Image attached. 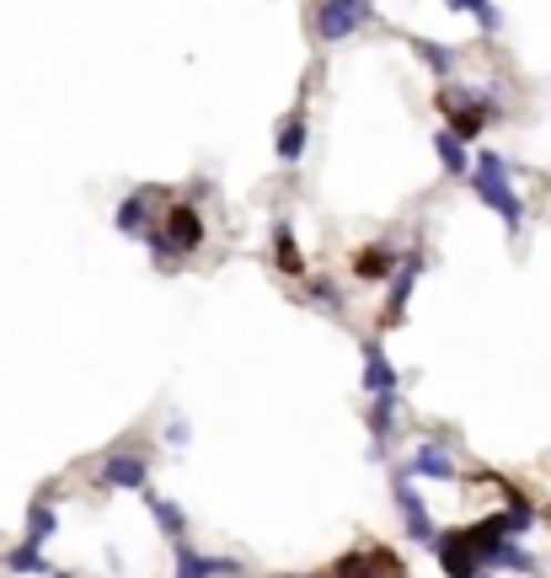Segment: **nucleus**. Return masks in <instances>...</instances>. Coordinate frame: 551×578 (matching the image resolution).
Returning a JSON list of instances; mask_svg holds the SVG:
<instances>
[{
	"instance_id": "f257e3e1",
	"label": "nucleus",
	"mask_w": 551,
	"mask_h": 578,
	"mask_svg": "<svg viewBox=\"0 0 551 578\" xmlns=\"http://www.w3.org/2000/svg\"><path fill=\"white\" fill-rule=\"evenodd\" d=\"M204 236H210V225H204L198 204H172V210L161 214V225H155V236L145 246H151L155 268H177L183 257H193L204 246Z\"/></svg>"
},
{
	"instance_id": "f03ea898",
	"label": "nucleus",
	"mask_w": 551,
	"mask_h": 578,
	"mask_svg": "<svg viewBox=\"0 0 551 578\" xmlns=\"http://www.w3.org/2000/svg\"><path fill=\"white\" fill-rule=\"evenodd\" d=\"M471 193L488 204L509 231H520L524 225V204H520V193H514V166L503 161L498 151H477V178H471Z\"/></svg>"
},
{
	"instance_id": "7ed1b4c3",
	"label": "nucleus",
	"mask_w": 551,
	"mask_h": 578,
	"mask_svg": "<svg viewBox=\"0 0 551 578\" xmlns=\"http://www.w3.org/2000/svg\"><path fill=\"white\" fill-rule=\"evenodd\" d=\"M439 113L450 119L445 129L460 134V140L471 145V140H477V134H482V129H488L503 108L492 102V92H477V87H445V92H439Z\"/></svg>"
},
{
	"instance_id": "20e7f679",
	"label": "nucleus",
	"mask_w": 551,
	"mask_h": 578,
	"mask_svg": "<svg viewBox=\"0 0 551 578\" xmlns=\"http://www.w3.org/2000/svg\"><path fill=\"white\" fill-rule=\"evenodd\" d=\"M375 17V6L369 0H322L316 6V38L322 43H343L348 32H359Z\"/></svg>"
},
{
	"instance_id": "39448f33",
	"label": "nucleus",
	"mask_w": 551,
	"mask_h": 578,
	"mask_svg": "<svg viewBox=\"0 0 551 578\" xmlns=\"http://www.w3.org/2000/svg\"><path fill=\"white\" fill-rule=\"evenodd\" d=\"M433 557H439V568H445L450 578H492V568L482 562V551L471 547V536H466V530H439Z\"/></svg>"
},
{
	"instance_id": "423d86ee",
	"label": "nucleus",
	"mask_w": 551,
	"mask_h": 578,
	"mask_svg": "<svg viewBox=\"0 0 551 578\" xmlns=\"http://www.w3.org/2000/svg\"><path fill=\"white\" fill-rule=\"evenodd\" d=\"M96 487H108V493H151V466L134 450H113L96 466Z\"/></svg>"
},
{
	"instance_id": "0eeeda50",
	"label": "nucleus",
	"mask_w": 551,
	"mask_h": 578,
	"mask_svg": "<svg viewBox=\"0 0 551 578\" xmlns=\"http://www.w3.org/2000/svg\"><path fill=\"white\" fill-rule=\"evenodd\" d=\"M333 578H407V562L391 547H359L348 557H337Z\"/></svg>"
},
{
	"instance_id": "6e6552de",
	"label": "nucleus",
	"mask_w": 551,
	"mask_h": 578,
	"mask_svg": "<svg viewBox=\"0 0 551 578\" xmlns=\"http://www.w3.org/2000/svg\"><path fill=\"white\" fill-rule=\"evenodd\" d=\"M155 193L151 187H134L129 199H119V210H113V231L129 236V242H151L155 236Z\"/></svg>"
},
{
	"instance_id": "1a4fd4ad",
	"label": "nucleus",
	"mask_w": 551,
	"mask_h": 578,
	"mask_svg": "<svg viewBox=\"0 0 551 578\" xmlns=\"http://www.w3.org/2000/svg\"><path fill=\"white\" fill-rule=\"evenodd\" d=\"M391 504H397L401 525H407V536H412L418 547H433V541H439V530H433V519H429V504H424V493H418L412 483L391 487Z\"/></svg>"
},
{
	"instance_id": "9d476101",
	"label": "nucleus",
	"mask_w": 551,
	"mask_h": 578,
	"mask_svg": "<svg viewBox=\"0 0 551 578\" xmlns=\"http://www.w3.org/2000/svg\"><path fill=\"white\" fill-rule=\"evenodd\" d=\"M418 274H424V252L412 246V252H401V268L391 274V295H386V311H380L386 327H397L401 316H407V301H412V290H418Z\"/></svg>"
},
{
	"instance_id": "9b49d317",
	"label": "nucleus",
	"mask_w": 551,
	"mask_h": 578,
	"mask_svg": "<svg viewBox=\"0 0 551 578\" xmlns=\"http://www.w3.org/2000/svg\"><path fill=\"white\" fill-rule=\"evenodd\" d=\"M172 578H242L236 557H210V551H193L187 541H177V574Z\"/></svg>"
},
{
	"instance_id": "f8f14e48",
	"label": "nucleus",
	"mask_w": 551,
	"mask_h": 578,
	"mask_svg": "<svg viewBox=\"0 0 551 578\" xmlns=\"http://www.w3.org/2000/svg\"><path fill=\"white\" fill-rule=\"evenodd\" d=\"M407 471L412 477H433V483H456V456H450V445H439V439H424L418 450H412V460H407Z\"/></svg>"
},
{
	"instance_id": "ddd939ff",
	"label": "nucleus",
	"mask_w": 551,
	"mask_h": 578,
	"mask_svg": "<svg viewBox=\"0 0 551 578\" xmlns=\"http://www.w3.org/2000/svg\"><path fill=\"white\" fill-rule=\"evenodd\" d=\"M401 268V252L391 242H375V246H359L354 252V278H365V284H380V278H391Z\"/></svg>"
},
{
	"instance_id": "4468645a",
	"label": "nucleus",
	"mask_w": 551,
	"mask_h": 578,
	"mask_svg": "<svg viewBox=\"0 0 551 578\" xmlns=\"http://www.w3.org/2000/svg\"><path fill=\"white\" fill-rule=\"evenodd\" d=\"M306 145H310V123H306V113H289V119L278 123L274 155L284 161V166H300V161H306Z\"/></svg>"
},
{
	"instance_id": "2eb2a0df",
	"label": "nucleus",
	"mask_w": 551,
	"mask_h": 578,
	"mask_svg": "<svg viewBox=\"0 0 551 578\" xmlns=\"http://www.w3.org/2000/svg\"><path fill=\"white\" fill-rule=\"evenodd\" d=\"M397 386H401V375H397V365L386 359V348H380V343H365V392L397 396Z\"/></svg>"
},
{
	"instance_id": "dca6fc26",
	"label": "nucleus",
	"mask_w": 551,
	"mask_h": 578,
	"mask_svg": "<svg viewBox=\"0 0 551 578\" xmlns=\"http://www.w3.org/2000/svg\"><path fill=\"white\" fill-rule=\"evenodd\" d=\"M274 263H278V274L306 278V257H300V246H295V225H289V220L274 225Z\"/></svg>"
},
{
	"instance_id": "f3484780",
	"label": "nucleus",
	"mask_w": 551,
	"mask_h": 578,
	"mask_svg": "<svg viewBox=\"0 0 551 578\" xmlns=\"http://www.w3.org/2000/svg\"><path fill=\"white\" fill-rule=\"evenodd\" d=\"M54 530H60V509L49 504V498H38L28 509V530H22V547H38L43 551V541H54Z\"/></svg>"
},
{
	"instance_id": "a211bd4d",
	"label": "nucleus",
	"mask_w": 551,
	"mask_h": 578,
	"mask_svg": "<svg viewBox=\"0 0 551 578\" xmlns=\"http://www.w3.org/2000/svg\"><path fill=\"white\" fill-rule=\"evenodd\" d=\"M433 155H439V166L460 178V172H471V151H466V140L450 134V129H433Z\"/></svg>"
},
{
	"instance_id": "6ab92c4d",
	"label": "nucleus",
	"mask_w": 551,
	"mask_h": 578,
	"mask_svg": "<svg viewBox=\"0 0 551 578\" xmlns=\"http://www.w3.org/2000/svg\"><path fill=\"white\" fill-rule=\"evenodd\" d=\"M145 504H151L155 525H161V536H172V541H183L187 536V515L172 504V498H161V493H145Z\"/></svg>"
},
{
	"instance_id": "aec40b11",
	"label": "nucleus",
	"mask_w": 551,
	"mask_h": 578,
	"mask_svg": "<svg viewBox=\"0 0 551 578\" xmlns=\"http://www.w3.org/2000/svg\"><path fill=\"white\" fill-rule=\"evenodd\" d=\"M0 568H6V574H32V578L54 574V568H49V557H43L38 547H11L6 557H0Z\"/></svg>"
},
{
	"instance_id": "412c9836",
	"label": "nucleus",
	"mask_w": 551,
	"mask_h": 578,
	"mask_svg": "<svg viewBox=\"0 0 551 578\" xmlns=\"http://www.w3.org/2000/svg\"><path fill=\"white\" fill-rule=\"evenodd\" d=\"M492 568H503V574H535V557L520 541H503V547L492 551Z\"/></svg>"
},
{
	"instance_id": "4be33fe9",
	"label": "nucleus",
	"mask_w": 551,
	"mask_h": 578,
	"mask_svg": "<svg viewBox=\"0 0 551 578\" xmlns=\"http://www.w3.org/2000/svg\"><path fill=\"white\" fill-rule=\"evenodd\" d=\"M412 49H418V60L429 64L433 75H450V70H456V49H450V43H429V38H418Z\"/></svg>"
},
{
	"instance_id": "5701e85b",
	"label": "nucleus",
	"mask_w": 551,
	"mask_h": 578,
	"mask_svg": "<svg viewBox=\"0 0 551 578\" xmlns=\"http://www.w3.org/2000/svg\"><path fill=\"white\" fill-rule=\"evenodd\" d=\"M466 11L477 17V28H482V32H498V28H503V11H498L492 0H466Z\"/></svg>"
},
{
	"instance_id": "b1692460",
	"label": "nucleus",
	"mask_w": 551,
	"mask_h": 578,
	"mask_svg": "<svg viewBox=\"0 0 551 578\" xmlns=\"http://www.w3.org/2000/svg\"><path fill=\"white\" fill-rule=\"evenodd\" d=\"M310 295H316V301L322 305H343V290H337V278H327V274H310Z\"/></svg>"
},
{
	"instance_id": "393cba45",
	"label": "nucleus",
	"mask_w": 551,
	"mask_h": 578,
	"mask_svg": "<svg viewBox=\"0 0 551 578\" xmlns=\"http://www.w3.org/2000/svg\"><path fill=\"white\" fill-rule=\"evenodd\" d=\"M166 445H172V450H183V445H187V424H183V418H172V424H166Z\"/></svg>"
},
{
	"instance_id": "a878e982",
	"label": "nucleus",
	"mask_w": 551,
	"mask_h": 578,
	"mask_svg": "<svg viewBox=\"0 0 551 578\" xmlns=\"http://www.w3.org/2000/svg\"><path fill=\"white\" fill-rule=\"evenodd\" d=\"M445 6H450V11H466V0H445Z\"/></svg>"
},
{
	"instance_id": "bb28decb",
	"label": "nucleus",
	"mask_w": 551,
	"mask_h": 578,
	"mask_svg": "<svg viewBox=\"0 0 551 578\" xmlns=\"http://www.w3.org/2000/svg\"><path fill=\"white\" fill-rule=\"evenodd\" d=\"M49 578H75V574H64V568H54V574H49Z\"/></svg>"
},
{
	"instance_id": "cd10ccee",
	"label": "nucleus",
	"mask_w": 551,
	"mask_h": 578,
	"mask_svg": "<svg viewBox=\"0 0 551 578\" xmlns=\"http://www.w3.org/2000/svg\"><path fill=\"white\" fill-rule=\"evenodd\" d=\"M289 578H300V574H289ZM306 578H316V574H306Z\"/></svg>"
}]
</instances>
